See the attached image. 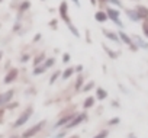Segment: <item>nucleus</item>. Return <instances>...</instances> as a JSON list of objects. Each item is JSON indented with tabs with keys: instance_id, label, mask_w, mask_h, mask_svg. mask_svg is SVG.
Returning <instances> with one entry per match:
<instances>
[{
	"instance_id": "dca6fc26",
	"label": "nucleus",
	"mask_w": 148,
	"mask_h": 138,
	"mask_svg": "<svg viewBox=\"0 0 148 138\" xmlns=\"http://www.w3.org/2000/svg\"><path fill=\"white\" fill-rule=\"evenodd\" d=\"M105 34H106V35H108L112 41H118V36H116L115 34H112V32H106V31H105Z\"/></svg>"
},
{
	"instance_id": "6ab92c4d",
	"label": "nucleus",
	"mask_w": 148,
	"mask_h": 138,
	"mask_svg": "<svg viewBox=\"0 0 148 138\" xmlns=\"http://www.w3.org/2000/svg\"><path fill=\"white\" fill-rule=\"evenodd\" d=\"M57 77H58V73H55V74H54V76H52V77H51V83H54V82H55V79H57Z\"/></svg>"
},
{
	"instance_id": "412c9836",
	"label": "nucleus",
	"mask_w": 148,
	"mask_h": 138,
	"mask_svg": "<svg viewBox=\"0 0 148 138\" xmlns=\"http://www.w3.org/2000/svg\"><path fill=\"white\" fill-rule=\"evenodd\" d=\"M68 60H70V55H67V54H65V55H64V60H62V61H64V62H67Z\"/></svg>"
},
{
	"instance_id": "4468645a",
	"label": "nucleus",
	"mask_w": 148,
	"mask_h": 138,
	"mask_svg": "<svg viewBox=\"0 0 148 138\" xmlns=\"http://www.w3.org/2000/svg\"><path fill=\"white\" fill-rule=\"evenodd\" d=\"M97 97H99V99H105V97H106V92L102 90V89H99V90H97Z\"/></svg>"
},
{
	"instance_id": "bb28decb",
	"label": "nucleus",
	"mask_w": 148,
	"mask_h": 138,
	"mask_svg": "<svg viewBox=\"0 0 148 138\" xmlns=\"http://www.w3.org/2000/svg\"><path fill=\"white\" fill-rule=\"evenodd\" d=\"M0 58H2V52H0Z\"/></svg>"
},
{
	"instance_id": "aec40b11",
	"label": "nucleus",
	"mask_w": 148,
	"mask_h": 138,
	"mask_svg": "<svg viewBox=\"0 0 148 138\" xmlns=\"http://www.w3.org/2000/svg\"><path fill=\"white\" fill-rule=\"evenodd\" d=\"M142 29H144V32H145V35L148 36V26H147V25H144V26H142Z\"/></svg>"
},
{
	"instance_id": "6e6552de",
	"label": "nucleus",
	"mask_w": 148,
	"mask_h": 138,
	"mask_svg": "<svg viewBox=\"0 0 148 138\" xmlns=\"http://www.w3.org/2000/svg\"><path fill=\"white\" fill-rule=\"evenodd\" d=\"M12 95H13V92H8V93H5L3 96H0V105L5 103V102H8V100L12 97Z\"/></svg>"
},
{
	"instance_id": "4be33fe9",
	"label": "nucleus",
	"mask_w": 148,
	"mask_h": 138,
	"mask_svg": "<svg viewBox=\"0 0 148 138\" xmlns=\"http://www.w3.org/2000/svg\"><path fill=\"white\" fill-rule=\"evenodd\" d=\"M110 3H115V5L121 6V2H118V0H110Z\"/></svg>"
},
{
	"instance_id": "5701e85b",
	"label": "nucleus",
	"mask_w": 148,
	"mask_h": 138,
	"mask_svg": "<svg viewBox=\"0 0 148 138\" xmlns=\"http://www.w3.org/2000/svg\"><path fill=\"white\" fill-rule=\"evenodd\" d=\"M28 8H29V3H25V5H23V6H22V8H21V9H22V10H23V9H28Z\"/></svg>"
},
{
	"instance_id": "f03ea898",
	"label": "nucleus",
	"mask_w": 148,
	"mask_h": 138,
	"mask_svg": "<svg viewBox=\"0 0 148 138\" xmlns=\"http://www.w3.org/2000/svg\"><path fill=\"white\" fill-rule=\"evenodd\" d=\"M44 124H45V122L42 121V122H39V124H38L36 126H34V128H31L29 131H26V132L23 134V138H29V137H32L34 134H36V132H38V131H39V129H41V128L44 126Z\"/></svg>"
},
{
	"instance_id": "20e7f679",
	"label": "nucleus",
	"mask_w": 148,
	"mask_h": 138,
	"mask_svg": "<svg viewBox=\"0 0 148 138\" xmlns=\"http://www.w3.org/2000/svg\"><path fill=\"white\" fill-rule=\"evenodd\" d=\"M60 12H61L62 19L70 25V21H68V18H67V3H65V2H62V3H61V6H60Z\"/></svg>"
},
{
	"instance_id": "423d86ee",
	"label": "nucleus",
	"mask_w": 148,
	"mask_h": 138,
	"mask_svg": "<svg viewBox=\"0 0 148 138\" xmlns=\"http://www.w3.org/2000/svg\"><path fill=\"white\" fill-rule=\"evenodd\" d=\"M136 13H138L139 18H148V9H147V8L139 6V8L136 9Z\"/></svg>"
},
{
	"instance_id": "0eeeda50",
	"label": "nucleus",
	"mask_w": 148,
	"mask_h": 138,
	"mask_svg": "<svg viewBox=\"0 0 148 138\" xmlns=\"http://www.w3.org/2000/svg\"><path fill=\"white\" fill-rule=\"evenodd\" d=\"M16 76H18V71H16V70H13L10 74H8V76H6V79H5V83H10L12 80H15V79H16Z\"/></svg>"
},
{
	"instance_id": "a211bd4d",
	"label": "nucleus",
	"mask_w": 148,
	"mask_h": 138,
	"mask_svg": "<svg viewBox=\"0 0 148 138\" xmlns=\"http://www.w3.org/2000/svg\"><path fill=\"white\" fill-rule=\"evenodd\" d=\"M44 68H45V67H44ZM44 68H42V67L36 68V70H35V74H39V73H42V71H44Z\"/></svg>"
},
{
	"instance_id": "393cba45",
	"label": "nucleus",
	"mask_w": 148,
	"mask_h": 138,
	"mask_svg": "<svg viewBox=\"0 0 148 138\" xmlns=\"http://www.w3.org/2000/svg\"><path fill=\"white\" fill-rule=\"evenodd\" d=\"M90 2H92V5H96V0H90Z\"/></svg>"
},
{
	"instance_id": "f8f14e48",
	"label": "nucleus",
	"mask_w": 148,
	"mask_h": 138,
	"mask_svg": "<svg viewBox=\"0 0 148 138\" xmlns=\"http://www.w3.org/2000/svg\"><path fill=\"white\" fill-rule=\"evenodd\" d=\"M128 16H129L132 21H139V19H141V18L138 16V13H136V12H132V10L128 12Z\"/></svg>"
},
{
	"instance_id": "f3484780",
	"label": "nucleus",
	"mask_w": 148,
	"mask_h": 138,
	"mask_svg": "<svg viewBox=\"0 0 148 138\" xmlns=\"http://www.w3.org/2000/svg\"><path fill=\"white\" fill-rule=\"evenodd\" d=\"M106 135H108V131H103V132H100V134H97L95 138H106Z\"/></svg>"
},
{
	"instance_id": "9b49d317",
	"label": "nucleus",
	"mask_w": 148,
	"mask_h": 138,
	"mask_svg": "<svg viewBox=\"0 0 148 138\" xmlns=\"http://www.w3.org/2000/svg\"><path fill=\"white\" fill-rule=\"evenodd\" d=\"M71 118H73V116H65V118H62L61 121H58V122H57V125H55V126H61V125H64V124L70 122V121H71Z\"/></svg>"
},
{
	"instance_id": "a878e982",
	"label": "nucleus",
	"mask_w": 148,
	"mask_h": 138,
	"mask_svg": "<svg viewBox=\"0 0 148 138\" xmlns=\"http://www.w3.org/2000/svg\"><path fill=\"white\" fill-rule=\"evenodd\" d=\"M74 2H76V5H79V0H74Z\"/></svg>"
},
{
	"instance_id": "7ed1b4c3",
	"label": "nucleus",
	"mask_w": 148,
	"mask_h": 138,
	"mask_svg": "<svg viewBox=\"0 0 148 138\" xmlns=\"http://www.w3.org/2000/svg\"><path fill=\"white\" fill-rule=\"evenodd\" d=\"M108 15H109V18H110V19H112L113 22H116V25L122 26V22L119 21V12H118V10L109 9V10H108Z\"/></svg>"
},
{
	"instance_id": "f257e3e1",
	"label": "nucleus",
	"mask_w": 148,
	"mask_h": 138,
	"mask_svg": "<svg viewBox=\"0 0 148 138\" xmlns=\"http://www.w3.org/2000/svg\"><path fill=\"white\" fill-rule=\"evenodd\" d=\"M32 115V108H28L26 111H25V113L16 121V124H15V126H21V125H23L28 119H29V116Z\"/></svg>"
},
{
	"instance_id": "1a4fd4ad",
	"label": "nucleus",
	"mask_w": 148,
	"mask_h": 138,
	"mask_svg": "<svg viewBox=\"0 0 148 138\" xmlns=\"http://www.w3.org/2000/svg\"><path fill=\"white\" fill-rule=\"evenodd\" d=\"M106 18H108V16H106L103 12H97V13H96V21H99V22H105Z\"/></svg>"
},
{
	"instance_id": "2eb2a0df",
	"label": "nucleus",
	"mask_w": 148,
	"mask_h": 138,
	"mask_svg": "<svg viewBox=\"0 0 148 138\" xmlns=\"http://www.w3.org/2000/svg\"><path fill=\"white\" fill-rule=\"evenodd\" d=\"M71 74H73V68H68V70H65V73L62 74V77H64V79H68Z\"/></svg>"
},
{
	"instance_id": "cd10ccee",
	"label": "nucleus",
	"mask_w": 148,
	"mask_h": 138,
	"mask_svg": "<svg viewBox=\"0 0 148 138\" xmlns=\"http://www.w3.org/2000/svg\"><path fill=\"white\" fill-rule=\"evenodd\" d=\"M73 138H77V137H73Z\"/></svg>"
},
{
	"instance_id": "9d476101",
	"label": "nucleus",
	"mask_w": 148,
	"mask_h": 138,
	"mask_svg": "<svg viewBox=\"0 0 148 138\" xmlns=\"http://www.w3.org/2000/svg\"><path fill=\"white\" fill-rule=\"evenodd\" d=\"M119 36L122 38V41H123V42H126V44H129V45H132V41H131V38H129V36H128L126 34H123V32H121V34H119Z\"/></svg>"
},
{
	"instance_id": "ddd939ff",
	"label": "nucleus",
	"mask_w": 148,
	"mask_h": 138,
	"mask_svg": "<svg viewBox=\"0 0 148 138\" xmlns=\"http://www.w3.org/2000/svg\"><path fill=\"white\" fill-rule=\"evenodd\" d=\"M93 103H95V99H93V97H87L86 102H84V108H92Z\"/></svg>"
},
{
	"instance_id": "39448f33",
	"label": "nucleus",
	"mask_w": 148,
	"mask_h": 138,
	"mask_svg": "<svg viewBox=\"0 0 148 138\" xmlns=\"http://www.w3.org/2000/svg\"><path fill=\"white\" fill-rule=\"evenodd\" d=\"M84 118H86V115H84V113H82V115L76 116V119H74V121H71V122L68 124V126H67V128H71V126H76V125H77L79 122H82V121H83Z\"/></svg>"
},
{
	"instance_id": "b1692460",
	"label": "nucleus",
	"mask_w": 148,
	"mask_h": 138,
	"mask_svg": "<svg viewBox=\"0 0 148 138\" xmlns=\"http://www.w3.org/2000/svg\"><path fill=\"white\" fill-rule=\"evenodd\" d=\"M51 64H52V60H49V61H48V62H47V64H45V67H49V65H51Z\"/></svg>"
}]
</instances>
